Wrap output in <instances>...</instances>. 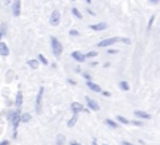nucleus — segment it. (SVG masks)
I'll return each mask as SVG.
<instances>
[{"label":"nucleus","mask_w":160,"mask_h":145,"mask_svg":"<svg viewBox=\"0 0 160 145\" xmlns=\"http://www.w3.org/2000/svg\"><path fill=\"white\" fill-rule=\"evenodd\" d=\"M50 44H52V51H53V54H54L57 58L61 57L62 52H63V45L62 43L59 42V39L54 36L50 37Z\"/></svg>","instance_id":"f257e3e1"},{"label":"nucleus","mask_w":160,"mask_h":145,"mask_svg":"<svg viewBox=\"0 0 160 145\" xmlns=\"http://www.w3.org/2000/svg\"><path fill=\"white\" fill-rule=\"evenodd\" d=\"M43 92H44V87L41 86V87H39V91H38V93H37V97H36V106H35L37 113H39L41 110H42V97H43Z\"/></svg>","instance_id":"f03ea898"},{"label":"nucleus","mask_w":160,"mask_h":145,"mask_svg":"<svg viewBox=\"0 0 160 145\" xmlns=\"http://www.w3.org/2000/svg\"><path fill=\"white\" fill-rule=\"evenodd\" d=\"M20 110H16V114H15V117L11 119V124H13V128H14V136L16 138V135H17V128H19V124H20V122H21V118H20Z\"/></svg>","instance_id":"7ed1b4c3"},{"label":"nucleus","mask_w":160,"mask_h":145,"mask_svg":"<svg viewBox=\"0 0 160 145\" xmlns=\"http://www.w3.org/2000/svg\"><path fill=\"white\" fill-rule=\"evenodd\" d=\"M61 22V13L58 10H54L52 14H50V17H49V24L52 26H58Z\"/></svg>","instance_id":"20e7f679"},{"label":"nucleus","mask_w":160,"mask_h":145,"mask_svg":"<svg viewBox=\"0 0 160 145\" xmlns=\"http://www.w3.org/2000/svg\"><path fill=\"white\" fill-rule=\"evenodd\" d=\"M118 41H120V37H112V38H107V39H103V41L99 42L97 45L99 47H109V45H111V44H113Z\"/></svg>","instance_id":"39448f33"},{"label":"nucleus","mask_w":160,"mask_h":145,"mask_svg":"<svg viewBox=\"0 0 160 145\" xmlns=\"http://www.w3.org/2000/svg\"><path fill=\"white\" fill-rule=\"evenodd\" d=\"M70 108H72L73 113H76V114H78L79 112H83V111H85V112H90V111L85 110L84 106H83L81 103H79V102H73V103L70 105Z\"/></svg>","instance_id":"423d86ee"},{"label":"nucleus","mask_w":160,"mask_h":145,"mask_svg":"<svg viewBox=\"0 0 160 145\" xmlns=\"http://www.w3.org/2000/svg\"><path fill=\"white\" fill-rule=\"evenodd\" d=\"M85 100H86V102H87V106L92 110V111H100V106H99V103L95 101V100H92V99H90L89 96H86L85 97Z\"/></svg>","instance_id":"0eeeda50"},{"label":"nucleus","mask_w":160,"mask_h":145,"mask_svg":"<svg viewBox=\"0 0 160 145\" xmlns=\"http://www.w3.org/2000/svg\"><path fill=\"white\" fill-rule=\"evenodd\" d=\"M10 54V49H9V47L5 42H0V56H3V57H8Z\"/></svg>","instance_id":"6e6552de"},{"label":"nucleus","mask_w":160,"mask_h":145,"mask_svg":"<svg viewBox=\"0 0 160 145\" xmlns=\"http://www.w3.org/2000/svg\"><path fill=\"white\" fill-rule=\"evenodd\" d=\"M22 101H24V95H22V91H17V93H16V99H15V106L17 107V110H20L21 108V106H22Z\"/></svg>","instance_id":"1a4fd4ad"},{"label":"nucleus","mask_w":160,"mask_h":145,"mask_svg":"<svg viewBox=\"0 0 160 145\" xmlns=\"http://www.w3.org/2000/svg\"><path fill=\"white\" fill-rule=\"evenodd\" d=\"M72 57L76 60V62H79V63H83V62H85V56L81 53V52H79V51H75V52H73L72 53Z\"/></svg>","instance_id":"9d476101"},{"label":"nucleus","mask_w":160,"mask_h":145,"mask_svg":"<svg viewBox=\"0 0 160 145\" xmlns=\"http://www.w3.org/2000/svg\"><path fill=\"white\" fill-rule=\"evenodd\" d=\"M90 28L94 30V31H102V30L107 28V24H106V22H99L96 25H91Z\"/></svg>","instance_id":"9b49d317"},{"label":"nucleus","mask_w":160,"mask_h":145,"mask_svg":"<svg viewBox=\"0 0 160 145\" xmlns=\"http://www.w3.org/2000/svg\"><path fill=\"white\" fill-rule=\"evenodd\" d=\"M20 13H21V3L15 2L13 5V14H14V16H20Z\"/></svg>","instance_id":"f8f14e48"},{"label":"nucleus","mask_w":160,"mask_h":145,"mask_svg":"<svg viewBox=\"0 0 160 145\" xmlns=\"http://www.w3.org/2000/svg\"><path fill=\"white\" fill-rule=\"evenodd\" d=\"M86 85H87V87H89L90 90H92V91H95V92H101V87H100L97 84H94L92 81H86Z\"/></svg>","instance_id":"ddd939ff"},{"label":"nucleus","mask_w":160,"mask_h":145,"mask_svg":"<svg viewBox=\"0 0 160 145\" xmlns=\"http://www.w3.org/2000/svg\"><path fill=\"white\" fill-rule=\"evenodd\" d=\"M134 114H136L137 117H139V118H144V119H150V118H151V116H150L149 113L144 112V111H136Z\"/></svg>","instance_id":"4468645a"},{"label":"nucleus","mask_w":160,"mask_h":145,"mask_svg":"<svg viewBox=\"0 0 160 145\" xmlns=\"http://www.w3.org/2000/svg\"><path fill=\"white\" fill-rule=\"evenodd\" d=\"M27 64H28L30 68H32V69H37L38 65H39V62H38L37 59H31V60L27 62Z\"/></svg>","instance_id":"2eb2a0df"},{"label":"nucleus","mask_w":160,"mask_h":145,"mask_svg":"<svg viewBox=\"0 0 160 145\" xmlns=\"http://www.w3.org/2000/svg\"><path fill=\"white\" fill-rule=\"evenodd\" d=\"M76 121H78V114H76V113H74V114H73V117L68 121V127H69V128L74 127V125H75V123H76Z\"/></svg>","instance_id":"dca6fc26"},{"label":"nucleus","mask_w":160,"mask_h":145,"mask_svg":"<svg viewBox=\"0 0 160 145\" xmlns=\"http://www.w3.org/2000/svg\"><path fill=\"white\" fill-rule=\"evenodd\" d=\"M20 118H21V122L27 123V122H30V121H31V114H30V113H27V112H25V113H22V114L20 116Z\"/></svg>","instance_id":"f3484780"},{"label":"nucleus","mask_w":160,"mask_h":145,"mask_svg":"<svg viewBox=\"0 0 160 145\" xmlns=\"http://www.w3.org/2000/svg\"><path fill=\"white\" fill-rule=\"evenodd\" d=\"M65 143V136L63 134H58L57 135V145H64Z\"/></svg>","instance_id":"a211bd4d"},{"label":"nucleus","mask_w":160,"mask_h":145,"mask_svg":"<svg viewBox=\"0 0 160 145\" xmlns=\"http://www.w3.org/2000/svg\"><path fill=\"white\" fill-rule=\"evenodd\" d=\"M105 123L107 124V125H110L111 128H118V124H117L115 121H112V119H106Z\"/></svg>","instance_id":"6ab92c4d"},{"label":"nucleus","mask_w":160,"mask_h":145,"mask_svg":"<svg viewBox=\"0 0 160 145\" xmlns=\"http://www.w3.org/2000/svg\"><path fill=\"white\" fill-rule=\"evenodd\" d=\"M72 13H73V14H74V16H76L79 20H81V19H83V15H81V13H80V11H79L76 8H73V9H72Z\"/></svg>","instance_id":"aec40b11"},{"label":"nucleus","mask_w":160,"mask_h":145,"mask_svg":"<svg viewBox=\"0 0 160 145\" xmlns=\"http://www.w3.org/2000/svg\"><path fill=\"white\" fill-rule=\"evenodd\" d=\"M120 87H121L123 91H128V90H129V85H128L127 81H121V82H120Z\"/></svg>","instance_id":"412c9836"},{"label":"nucleus","mask_w":160,"mask_h":145,"mask_svg":"<svg viewBox=\"0 0 160 145\" xmlns=\"http://www.w3.org/2000/svg\"><path fill=\"white\" fill-rule=\"evenodd\" d=\"M15 114H16V111H8V114H6V119L9 121V122H11V119L15 117Z\"/></svg>","instance_id":"4be33fe9"},{"label":"nucleus","mask_w":160,"mask_h":145,"mask_svg":"<svg viewBox=\"0 0 160 145\" xmlns=\"http://www.w3.org/2000/svg\"><path fill=\"white\" fill-rule=\"evenodd\" d=\"M38 60H39L42 64H44V65L48 64V60H47V58H46L43 54H38Z\"/></svg>","instance_id":"5701e85b"},{"label":"nucleus","mask_w":160,"mask_h":145,"mask_svg":"<svg viewBox=\"0 0 160 145\" xmlns=\"http://www.w3.org/2000/svg\"><path fill=\"white\" fill-rule=\"evenodd\" d=\"M117 119H118L121 123H123V124H128V123H129V121H128L127 118L122 117V116H117Z\"/></svg>","instance_id":"b1692460"},{"label":"nucleus","mask_w":160,"mask_h":145,"mask_svg":"<svg viewBox=\"0 0 160 145\" xmlns=\"http://www.w3.org/2000/svg\"><path fill=\"white\" fill-rule=\"evenodd\" d=\"M84 56H85V59H86V58H94V57L97 56V52H89V53H86V54H84Z\"/></svg>","instance_id":"393cba45"},{"label":"nucleus","mask_w":160,"mask_h":145,"mask_svg":"<svg viewBox=\"0 0 160 145\" xmlns=\"http://www.w3.org/2000/svg\"><path fill=\"white\" fill-rule=\"evenodd\" d=\"M13 75H14V73H13V70H9V73H8V75H6V82H11V79H13Z\"/></svg>","instance_id":"a878e982"},{"label":"nucleus","mask_w":160,"mask_h":145,"mask_svg":"<svg viewBox=\"0 0 160 145\" xmlns=\"http://www.w3.org/2000/svg\"><path fill=\"white\" fill-rule=\"evenodd\" d=\"M154 19H155V16H154V15H153V16H150L149 22H148V31L151 28V25H153V22H154Z\"/></svg>","instance_id":"bb28decb"},{"label":"nucleus","mask_w":160,"mask_h":145,"mask_svg":"<svg viewBox=\"0 0 160 145\" xmlns=\"http://www.w3.org/2000/svg\"><path fill=\"white\" fill-rule=\"evenodd\" d=\"M69 34H70V36H79L80 33H79V31H76V30H70V31H69Z\"/></svg>","instance_id":"cd10ccee"},{"label":"nucleus","mask_w":160,"mask_h":145,"mask_svg":"<svg viewBox=\"0 0 160 145\" xmlns=\"http://www.w3.org/2000/svg\"><path fill=\"white\" fill-rule=\"evenodd\" d=\"M120 41H122L123 43H127V44L131 43V39H129V38H120Z\"/></svg>","instance_id":"c85d7f7f"},{"label":"nucleus","mask_w":160,"mask_h":145,"mask_svg":"<svg viewBox=\"0 0 160 145\" xmlns=\"http://www.w3.org/2000/svg\"><path fill=\"white\" fill-rule=\"evenodd\" d=\"M0 145H10V141L9 140H3V141H0Z\"/></svg>","instance_id":"c756f323"},{"label":"nucleus","mask_w":160,"mask_h":145,"mask_svg":"<svg viewBox=\"0 0 160 145\" xmlns=\"http://www.w3.org/2000/svg\"><path fill=\"white\" fill-rule=\"evenodd\" d=\"M84 78L87 80V81H91V76L89 75V74H86V73H84Z\"/></svg>","instance_id":"7c9ffc66"},{"label":"nucleus","mask_w":160,"mask_h":145,"mask_svg":"<svg viewBox=\"0 0 160 145\" xmlns=\"http://www.w3.org/2000/svg\"><path fill=\"white\" fill-rule=\"evenodd\" d=\"M132 123H133L134 125H139V127H140V125H143V123H142V122H138V121H133Z\"/></svg>","instance_id":"2f4dec72"},{"label":"nucleus","mask_w":160,"mask_h":145,"mask_svg":"<svg viewBox=\"0 0 160 145\" xmlns=\"http://www.w3.org/2000/svg\"><path fill=\"white\" fill-rule=\"evenodd\" d=\"M102 95H103V96H107V97H109V96H111V93H110V92H107V91H103V92H102Z\"/></svg>","instance_id":"473e14b6"},{"label":"nucleus","mask_w":160,"mask_h":145,"mask_svg":"<svg viewBox=\"0 0 160 145\" xmlns=\"http://www.w3.org/2000/svg\"><path fill=\"white\" fill-rule=\"evenodd\" d=\"M122 144H123V145H134V144H132V143H129V141H126V140H125Z\"/></svg>","instance_id":"72a5a7b5"},{"label":"nucleus","mask_w":160,"mask_h":145,"mask_svg":"<svg viewBox=\"0 0 160 145\" xmlns=\"http://www.w3.org/2000/svg\"><path fill=\"white\" fill-rule=\"evenodd\" d=\"M109 53H110V54H115V53H117V51H115V49H110Z\"/></svg>","instance_id":"f704fd0d"},{"label":"nucleus","mask_w":160,"mask_h":145,"mask_svg":"<svg viewBox=\"0 0 160 145\" xmlns=\"http://www.w3.org/2000/svg\"><path fill=\"white\" fill-rule=\"evenodd\" d=\"M70 145H81L80 143H78V141H72V144Z\"/></svg>","instance_id":"c9c22d12"},{"label":"nucleus","mask_w":160,"mask_h":145,"mask_svg":"<svg viewBox=\"0 0 160 145\" xmlns=\"http://www.w3.org/2000/svg\"><path fill=\"white\" fill-rule=\"evenodd\" d=\"M68 81H69V82H70V84H72V85H75V81H73V80H72V79H69V80H68Z\"/></svg>","instance_id":"e433bc0d"},{"label":"nucleus","mask_w":160,"mask_h":145,"mask_svg":"<svg viewBox=\"0 0 160 145\" xmlns=\"http://www.w3.org/2000/svg\"><path fill=\"white\" fill-rule=\"evenodd\" d=\"M92 145H97V141H96V139H94V140H92Z\"/></svg>","instance_id":"4c0bfd02"},{"label":"nucleus","mask_w":160,"mask_h":145,"mask_svg":"<svg viewBox=\"0 0 160 145\" xmlns=\"http://www.w3.org/2000/svg\"><path fill=\"white\" fill-rule=\"evenodd\" d=\"M2 38H3V34H2V33H0V42H2Z\"/></svg>","instance_id":"58836bf2"},{"label":"nucleus","mask_w":160,"mask_h":145,"mask_svg":"<svg viewBox=\"0 0 160 145\" xmlns=\"http://www.w3.org/2000/svg\"><path fill=\"white\" fill-rule=\"evenodd\" d=\"M103 145H107V144H103Z\"/></svg>","instance_id":"ea45409f"}]
</instances>
